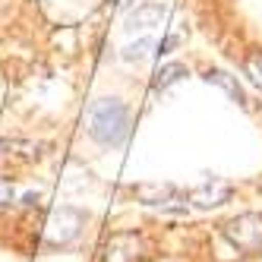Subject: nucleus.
<instances>
[{
  "label": "nucleus",
  "mask_w": 262,
  "mask_h": 262,
  "mask_svg": "<svg viewBox=\"0 0 262 262\" xmlns=\"http://www.w3.org/2000/svg\"><path fill=\"white\" fill-rule=\"evenodd\" d=\"M129 107L120 98H98L89 111V136L104 148H120L129 139Z\"/></svg>",
  "instance_id": "1"
},
{
  "label": "nucleus",
  "mask_w": 262,
  "mask_h": 262,
  "mask_svg": "<svg viewBox=\"0 0 262 262\" xmlns=\"http://www.w3.org/2000/svg\"><path fill=\"white\" fill-rule=\"evenodd\" d=\"M89 215L82 209H73V205H60V209H51L45 224H41V237H45V247L51 250H67L73 247L85 228Z\"/></svg>",
  "instance_id": "2"
},
{
  "label": "nucleus",
  "mask_w": 262,
  "mask_h": 262,
  "mask_svg": "<svg viewBox=\"0 0 262 262\" xmlns=\"http://www.w3.org/2000/svg\"><path fill=\"white\" fill-rule=\"evenodd\" d=\"M221 237L237 256H262V215L247 212L231 218L221 228Z\"/></svg>",
  "instance_id": "3"
},
{
  "label": "nucleus",
  "mask_w": 262,
  "mask_h": 262,
  "mask_svg": "<svg viewBox=\"0 0 262 262\" xmlns=\"http://www.w3.org/2000/svg\"><path fill=\"white\" fill-rule=\"evenodd\" d=\"M145 256H148V240L136 231L111 234L98 250V262H142Z\"/></svg>",
  "instance_id": "4"
},
{
  "label": "nucleus",
  "mask_w": 262,
  "mask_h": 262,
  "mask_svg": "<svg viewBox=\"0 0 262 262\" xmlns=\"http://www.w3.org/2000/svg\"><path fill=\"white\" fill-rule=\"evenodd\" d=\"M133 196L142 202V205H152V209H164V212H183L186 205V193H180L177 186L171 183H142V186H133Z\"/></svg>",
  "instance_id": "5"
},
{
  "label": "nucleus",
  "mask_w": 262,
  "mask_h": 262,
  "mask_svg": "<svg viewBox=\"0 0 262 262\" xmlns=\"http://www.w3.org/2000/svg\"><path fill=\"white\" fill-rule=\"evenodd\" d=\"M234 196V183L224 180V177H205L199 186H193L186 193V202L196 205V209H218V205L231 202Z\"/></svg>",
  "instance_id": "6"
},
{
  "label": "nucleus",
  "mask_w": 262,
  "mask_h": 262,
  "mask_svg": "<svg viewBox=\"0 0 262 262\" xmlns=\"http://www.w3.org/2000/svg\"><path fill=\"white\" fill-rule=\"evenodd\" d=\"M161 19H164V7L161 4H136L133 10L126 13V32H136V29H152V26H161Z\"/></svg>",
  "instance_id": "7"
},
{
  "label": "nucleus",
  "mask_w": 262,
  "mask_h": 262,
  "mask_svg": "<svg viewBox=\"0 0 262 262\" xmlns=\"http://www.w3.org/2000/svg\"><path fill=\"white\" fill-rule=\"evenodd\" d=\"M209 85H218L221 92H228V98L237 101V104H247V95H243V89L240 82L231 76V73H224V70H205V76H202Z\"/></svg>",
  "instance_id": "8"
},
{
  "label": "nucleus",
  "mask_w": 262,
  "mask_h": 262,
  "mask_svg": "<svg viewBox=\"0 0 262 262\" xmlns=\"http://www.w3.org/2000/svg\"><path fill=\"white\" fill-rule=\"evenodd\" d=\"M158 54V41L155 38H136V41H129L123 51H120V57L126 60V63H142V60H148V57H155Z\"/></svg>",
  "instance_id": "9"
},
{
  "label": "nucleus",
  "mask_w": 262,
  "mask_h": 262,
  "mask_svg": "<svg viewBox=\"0 0 262 262\" xmlns=\"http://www.w3.org/2000/svg\"><path fill=\"white\" fill-rule=\"evenodd\" d=\"M183 76H186V67L183 63H164V67H158V73L152 76V89L164 92V89H171L174 82H180Z\"/></svg>",
  "instance_id": "10"
},
{
  "label": "nucleus",
  "mask_w": 262,
  "mask_h": 262,
  "mask_svg": "<svg viewBox=\"0 0 262 262\" xmlns=\"http://www.w3.org/2000/svg\"><path fill=\"white\" fill-rule=\"evenodd\" d=\"M243 73H247V79L262 92V51H250L247 60H243Z\"/></svg>",
  "instance_id": "11"
},
{
  "label": "nucleus",
  "mask_w": 262,
  "mask_h": 262,
  "mask_svg": "<svg viewBox=\"0 0 262 262\" xmlns=\"http://www.w3.org/2000/svg\"><path fill=\"white\" fill-rule=\"evenodd\" d=\"M10 202H13V186H10L7 177H0V209H4V205H10Z\"/></svg>",
  "instance_id": "12"
},
{
  "label": "nucleus",
  "mask_w": 262,
  "mask_h": 262,
  "mask_svg": "<svg viewBox=\"0 0 262 262\" xmlns=\"http://www.w3.org/2000/svg\"><path fill=\"white\" fill-rule=\"evenodd\" d=\"M136 4V0H111V7H114V10H123V7H133Z\"/></svg>",
  "instance_id": "13"
}]
</instances>
